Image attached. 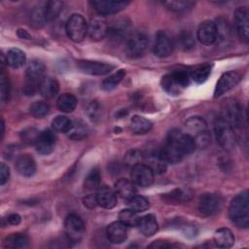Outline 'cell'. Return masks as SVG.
Here are the masks:
<instances>
[{
  "instance_id": "cell-1",
  "label": "cell",
  "mask_w": 249,
  "mask_h": 249,
  "mask_svg": "<svg viewBox=\"0 0 249 249\" xmlns=\"http://www.w3.org/2000/svg\"><path fill=\"white\" fill-rule=\"evenodd\" d=\"M229 217L233 224L241 228L249 226V198L248 192L235 196L229 206Z\"/></svg>"
},
{
  "instance_id": "cell-2",
  "label": "cell",
  "mask_w": 249,
  "mask_h": 249,
  "mask_svg": "<svg viewBox=\"0 0 249 249\" xmlns=\"http://www.w3.org/2000/svg\"><path fill=\"white\" fill-rule=\"evenodd\" d=\"M191 83L190 73L186 69H176L161 79V87L168 93L172 95L180 94Z\"/></svg>"
},
{
  "instance_id": "cell-3",
  "label": "cell",
  "mask_w": 249,
  "mask_h": 249,
  "mask_svg": "<svg viewBox=\"0 0 249 249\" xmlns=\"http://www.w3.org/2000/svg\"><path fill=\"white\" fill-rule=\"evenodd\" d=\"M186 132L195 140L196 147L203 148L210 143L211 135L204 119L198 116L189 118L185 123Z\"/></svg>"
},
{
  "instance_id": "cell-4",
  "label": "cell",
  "mask_w": 249,
  "mask_h": 249,
  "mask_svg": "<svg viewBox=\"0 0 249 249\" xmlns=\"http://www.w3.org/2000/svg\"><path fill=\"white\" fill-rule=\"evenodd\" d=\"M45 64L39 59H33L26 68V81L23 87V92L26 95H33L39 90L40 84L44 79Z\"/></svg>"
},
{
  "instance_id": "cell-5",
  "label": "cell",
  "mask_w": 249,
  "mask_h": 249,
  "mask_svg": "<svg viewBox=\"0 0 249 249\" xmlns=\"http://www.w3.org/2000/svg\"><path fill=\"white\" fill-rule=\"evenodd\" d=\"M214 133L219 145L227 150L233 148L235 144V133L233 127L222 117L214 122Z\"/></svg>"
},
{
  "instance_id": "cell-6",
  "label": "cell",
  "mask_w": 249,
  "mask_h": 249,
  "mask_svg": "<svg viewBox=\"0 0 249 249\" xmlns=\"http://www.w3.org/2000/svg\"><path fill=\"white\" fill-rule=\"evenodd\" d=\"M224 118L233 128H241L245 124V112L235 99H228L222 108Z\"/></svg>"
},
{
  "instance_id": "cell-7",
  "label": "cell",
  "mask_w": 249,
  "mask_h": 249,
  "mask_svg": "<svg viewBox=\"0 0 249 249\" xmlns=\"http://www.w3.org/2000/svg\"><path fill=\"white\" fill-rule=\"evenodd\" d=\"M89 24L87 23L85 18L80 14L72 15L66 21L65 29L67 36L73 42H81L85 39L88 33Z\"/></svg>"
},
{
  "instance_id": "cell-8",
  "label": "cell",
  "mask_w": 249,
  "mask_h": 249,
  "mask_svg": "<svg viewBox=\"0 0 249 249\" xmlns=\"http://www.w3.org/2000/svg\"><path fill=\"white\" fill-rule=\"evenodd\" d=\"M148 47V38L142 32L130 34L125 43V53L129 58H137L143 55Z\"/></svg>"
},
{
  "instance_id": "cell-9",
  "label": "cell",
  "mask_w": 249,
  "mask_h": 249,
  "mask_svg": "<svg viewBox=\"0 0 249 249\" xmlns=\"http://www.w3.org/2000/svg\"><path fill=\"white\" fill-rule=\"evenodd\" d=\"M166 140L174 144L183 155L193 153L196 148V142L187 132H183L179 129H172L169 131Z\"/></svg>"
},
{
  "instance_id": "cell-10",
  "label": "cell",
  "mask_w": 249,
  "mask_h": 249,
  "mask_svg": "<svg viewBox=\"0 0 249 249\" xmlns=\"http://www.w3.org/2000/svg\"><path fill=\"white\" fill-rule=\"evenodd\" d=\"M64 230L67 239L72 243H78L85 233V224L76 214H70L64 222Z\"/></svg>"
},
{
  "instance_id": "cell-11",
  "label": "cell",
  "mask_w": 249,
  "mask_h": 249,
  "mask_svg": "<svg viewBox=\"0 0 249 249\" xmlns=\"http://www.w3.org/2000/svg\"><path fill=\"white\" fill-rule=\"evenodd\" d=\"M222 207V197L217 194L207 193L200 196L198 201V211L202 216L209 217L217 212Z\"/></svg>"
},
{
  "instance_id": "cell-12",
  "label": "cell",
  "mask_w": 249,
  "mask_h": 249,
  "mask_svg": "<svg viewBox=\"0 0 249 249\" xmlns=\"http://www.w3.org/2000/svg\"><path fill=\"white\" fill-rule=\"evenodd\" d=\"M130 21L127 18H119L108 24L107 36L112 42H121L128 38L130 32Z\"/></svg>"
},
{
  "instance_id": "cell-13",
  "label": "cell",
  "mask_w": 249,
  "mask_h": 249,
  "mask_svg": "<svg viewBox=\"0 0 249 249\" xmlns=\"http://www.w3.org/2000/svg\"><path fill=\"white\" fill-rule=\"evenodd\" d=\"M131 181L139 187H149L154 182L153 170L144 163H139L131 167Z\"/></svg>"
},
{
  "instance_id": "cell-14",
  "label": "cell",
  "mask_w": 249,
  "mask_h": 249,
  "mask_svg": "<svg viewBox=\"0 0 249 249\" xmlns=\"http://www.w3.org/2000/svg\"><path fill=\"white\" fill-rule=\"evenodd\" d=\"M234 25L239 38L247 43L249 40V14L246 7H239L235 10Z\"/></svg>"
},
{
  "instance_id": "cell-15",
  "label": "cell",
  "mask_w": 249,
  "mask_h": 249,
  "mask_svg": "<svg viewBox=\"0 0 249 249\" xmlns=\"http://www.w3.org/2000/svg\"><path fill=\"white\" fill-rule=\"evenodd\" d=\"M218 32L216 23L212 20H204L201 22L196 31L197 40L206 46L212 45L217 41Z\"/></svg>"
},
{
  "instance_id": "cell-16",
  "label": "cell",
  "mask_w": 249,
  "mask_h": 249,
  "mask_svg": "<svg viewBox=\"0 0 249 249\" xmlns=\"http://www.w3.org/2000/svg\"><path fill=\"white\" fill-rule=\"evenodd\" d=\"M129 2L127 1H111V0H96L92 1L91 5L100 16H107L119 13L124 10Z\"/></svg>"
},
{
  "instance_id": "cell-17",
  "label": "cell",
  "mask_w": 249,
  "mask_h": 249,
  "mask_svg": "<svg viewBox=\"0 0 249 249\" xmlns=\"http://www.w3.org/2000/svg\"><path fill=\"white\" fill-rule=\"evenodd\" d=\"M77 67L83 73L89 75H106L114 69L111 64L92 60H79L77 61Z\"/></svg>"
},
{
  "instance_id": "cell-18",
  "label": "cell",
  "mask_w": 249,
  "mask_h": 249,
  "mask_svg": "<svg viewBox=\"0 0 249 249\" xmlns=\"http://www.w3.org/2000/svg\"><path fill=\"white\" fill-rule=\"evenodd\" d=\"M240 80V74L236 71H229L224 73L219 81L217 82L215 90H214V96L219 97L223 95L225 92L231 89Z\"/></svg>"
},
{
  "instance_id": "cell-19",
  "label": "cell",
  "mask_w": 249,
  "mask_h": 249,
  "mask_svg": "<svg viewBox=\"0 0 249 249\" xmlns=\"http://www.w3.org/2000/svg\"><path fill=\"white\" fill-rule=\"evenodd\" d=\"M153 52L159 57H166L172 53L173 44L170 38L164 32L160 31L157 33Z\"/></svg>"
},
{
  "instance_id": "cell-20",
  "label": "cell",
  "mask_w": 249,
  "mask_h": 249,
  "mask_svg": "<svg viewBox=\"0 0 249 249\" xmlns=\"http://www.w3.org/2000/svg\"><path fill=\"white\" fill-rule=\"evenodd\" d=\"M55 145V136L51 129H45L40 132L39 137L35 143L36 150L41 155L51 154Z\"/></svg>"
},
{
  "instance_id": "cell-21",
  "label": "cell",
  "mask_w": 249,
  "mask_h": 249,
  "mask_svg": "<svg viewBox=\"0 0 249 249\" xmlns=\"http://www.w3.org/2000/svg\"><path fill=\"white\" fill-rule=\"evenodd\" d=\"M15 167L20 175L30 177L36 171V162L30 155L22 154L16 159Z\"/></svg>"
},
{
  "instance_id": "cell-22",
  "label": "cell",
  "mask_w": 249,
  "mask_h": 249,
  "mask_svg": "<svg viewBox=\"0 0 249 249\" xmlns=\"http://www.w3.org/2000/svg\"><path fill=\"white\" fill-rule=\"evenodd\" d=\"M106 234L112 243L119 244L124 242L127 237L126 226L124 225L121 221H116L111 223L106 229Z\"/></svg>"
},
{
  "instance_id": "cell-23",
  "label": "cell",
  "mask_w": 249,
  "mask_h": 249,
  "mask_svg": "<svg viewBox=\"0 0 249 249\" xmlns=\"http://www.w3.org/2000/svg\"><path fill=\"white\" fill-rule=\"evenodd\" d=\"M97 204L103 208L111 209L117 204V193L108 186H101L96 193Z\"/></svg>"
},
{
  "instance_id": "cell-24",
  "label": "cell",
  "mask_w": 249,
  "mask_h": 249,
  "mask_svg": "<svg viewBox=\"0 0 249 249\" xmlns=\"http://www.w3.org/2000/svg\"><path fill=\"white\" fill-rule=\"evenodd\" d=\"M159 154L166 163H177L181 161L184 157L179 149L168 140H166L165 143L159 149Z\"/></svg>"
},
{
  "instance_id": "cell-25",
  "label": "cell",
  "mask_w": 249,
  "mask_h": 249,
  "mask_svg": "<svg viewBox=\"0 0 249 249\" xmlns=\"http://www.w3.org/2000/svg\"><path fill=\"white\" fill-rule=\"evenodd\" d=\"M107 29L108 24L106 20L101 17H95L90 20L88 32L92 40L98 41L107 36Z\"/></svg>"
},
{
  "instance_id": "cell-26",
  "label": "cell",
  "mask_w": 249,
  "mask_h": 249,
  "mask_svg": "<svg viewBox=\"0 0 249 249\" xmlns=\"http://www.w3.org/2000/svg\"><path fill=\"white\" fill-rule=\"evenodd\" d=\"M146 164L153 170L154 173H163L166 170V162L160 158L159 150L150 151L144 154V160Z\"/></svg>"
},
{
  "instance_id": "cell-27",
  "label": "cell",
  "mask_w": 249,
  "mask_h": 249,
  "mask_svg": "<svg viewBox=\"0 0 249 249\" xmlns=\"http://www.w3.org/2000/svg\"><path fill=\"white\" fill-rule=\"evenodd\" d=\"M58 90L59 84L55 78L51 76L44 77L39 87V91L43 97L47 99L53 98L58 93Z\"/></svg>"
},
{
  "instance_id": "cell-28",
  "label": "cell",
  "mask_w": 249,
  "mask_h": 249,
  "mask_svg": "<svg viewBox=\"0 0 249 249\" xmlns=\"http://www.w3.org/2000/svg\"><path fill=\"white\" fill-rule=\"evenodd\" d=\"M137 226L140 231L146 236H151L155 234L159 230V224L157 222V219L152 214H148L141 217L139 219Z\"/></svg>"
},
{
  "instance_id": "cell-29",
  "label": "cell",
  "mask_w": 249,
  "mask_h": 249,
  "mask_svg": "<svg viewBox=\"0 0 249 249\" xmlns=\"http://www.w3.org/2000/svg\"><path fill=\"white\" fill-rule=\"evenodd\" d=\"M115 190H116V193L121 197L125 198L127 200L136 195L135 184L132 181H129V180L124 179V178L119 179L116 182Z\"/></svg>"
},
{
  "instance_id": "cell-30",
  "label": "cell",
  "mask_w": 249,
  "mask_h": 249,
  "mask_svg": "<svg viewBox=\"0 0 249 249\" xmlns=\"http://www.w3.org/2000/svg\"><path fill=\"white\" fill-rule=\"evenodd\" d=\"M211 69H212V65L210 63H203V64H199L193 67L189 71L191 80H193L196 84L204 83L210 76Z\"/></svg>"
},
{
  "instance_id": "cell-31",
  "label": "cell",
  "mask_w": 249,
  "mask_h": 249,
  "mask_svg": "<svg viewBox=\"0 0 249 249\" xmlns=\"http://www.w3.org/2000/svg\"><path fill=\"white\" fill-rule=\"evenodd\" d=\"M214 242L218 247L229 248L234 243V235L230 229L221 228L215 231Z\"/></svg>"
},
{
  "instance_id": "cell-32",
  "label": "cell",
  "mask_w": 249,
  "mask_h": 249,
  "mask_svg": "<svg viewBox=\"0 0 249 249\" xmlns=\"http://www.w3.org/2000/svg\"><path fill=\"white\" fill-rule=\"evenodd\" d=\"M192 192L189 189H175L169 194H165L163 198L169 203H182L189 201L192 198Z\"/></svg>"
},
{
  "instance_id": "cell-33",
  "label": "cell",
  "mask_w": 249,
  "mask_h": 249,
  "mask_svg": "<svg viewBox=\"0 0 249 249\" xmlns=\"http://www.w3.org/2000/svg\"><path fill=\"white\" fill-rule=\"evenodd\" d=\"M153 124L148 119L135 115L130 120V128L136 134H144L151 130Z\"/></svg>"
},
{
  "instance_id": "cell-34",
  "label": "cell",
  "mask_w": 249,
  "mask_h": 249,
  "mask_svg": "<svg viewBox=\"0 0 249 249\" xmlns=\"http://www.w3.org/2000/svg\"><path fill=\"white\" fill-rule=\"evenodd\" d=\"M25 61H26L25 53L18 48L11 49L7 53L6 62L13 68L21 67L25 63Z\"/></svg>"
},
{
  "instance_id": "cell-35",
  "label": "cell",
  "mask_w": 249,
  "mask_h": 249,
  "mask_svg": "<svg viewBox=\"0 0 249 249\" xmlns=\"http://www.w3.org/2000/svg\"><path fill=\"white\" fill-rule=\"evenodd\" d=\"M56 106L58 110L64 112V113H70L72 112L76 106H77V99L76 97L71 93H62L56 101Z\"/></svg>"
},
{
  "instance_id": "cell-36",
  "label": "cell",
  "mask_w": 249,
  "mask_h": 249,
  "mask_svg": "<svg viewBox=\"0 0 249 249\" xmlns=\"http://www.w3.org/2000/svg\"><path fill=\"white\" fill-rule=\"evenodd\" d=\"M29 239L24 233H14L6 237L4 246L7 248H24L28 245Z\"/></svg>"
},
{
  "instance_id": "cell-37",
  "label": "cell",
  "mask_w": 249,
  "mask_h": 249,
  "mask_svg": "<svg viewBox=\"0 0 249 249\" xmlns=\"http://www.w3.org/2000/svg\"><path fill=\"white\" fill-rule=\"evenodd\" d=\"M176 44L182 51H190L195 48L196 41L190 31L184 30L178 34L176 38Z\"/></svg>"
},
{
  "instance_id": "cell-38",
  "label": "cell",
  "mask_w": 249,
  "mask_h": 249,
  "mask_svg": "<svg viewBox=\"0 0 249 249\" xmlns=\"http://www.w3.org/2000/svg\"><path fill=\"white\" fill-rule=\"evenodd\" d=\"M100 182H101L100 172L97 168H93L88 173L87 177L85 178L84 186L87 191H94L99 189Z\"/></svg>"
},
{
  "instance_id": "cell-39",
  "label": "cell",
  "mask_w": 249,
  "mask_h": 249,
  "mask_svg": "<svg viewBox=\"0 0 249 249\" xmlns=\"http://www.w3.org/2000/svg\"><path fill=\"white\" fill-rule=\"evenodd\" d=\"M124 76H125V71L124 69H121V70L117 71L116 73L110 75L108 78L103 80V82L101 84L102 89L107 90V91L114 89L120 84V82L124 79Z\"/></svg>"
},
{
  "instance_id": "cell-40",
  "label": "cell",
  "mask_w": 249,
  "mask_h": 249,
  "mask_svg": "<svg viewBox=\"0 0 249 249\" xmlns=\"http://www.w3.org/2000/svg\"><path fill=\"white\" fill-rule=\"evenodd\" d=\"M52 125L56 132H60V133L69 132L70 130H72L74 126L72 121L69 118L64 116L55 117L52 122Z\"/></svg>"
},
{
  "instance_id": "cell-41",
  "label": "cell",
  "mask_w": 249,
  "mask_h": 249,
  "mask_svg": "<svg viewBox=\"0 0 249 249\" xmlns=\"http://www.w3.org/2000/svg\"><path fill=\"white\" fill-rule=\"evenodd\" d=\"M30 21H31V24L36 28H39L45 25V23L48 21L46 17V12H45V6L44 7L39 6L32 10L30 15Z\"/></svg>"
},
{
  "instance_id": "cell-42",
  "label": "cell",
  "mask_w": 249,
  "mask_h": 249,
  "mask_svg": "<svg viewBox=\"0 0 249 249\" xmlns=\"http://www.w3.org/2000/svg\"><path fill=\"white\" fill-rule=\"evenodd\" d=\"M62 2L57 1V0H52L48 1L45 5V12H46V17L48 21L49 20H53L58 17L62 10Z\"/></svg>"
},
{
  "instance_id": "cell-43",
  "label": "cell",
  "mask_w": 249,
  "mask_h": 249,
  "mask_svg": "<svg viewBox=\"0 0 249 249\" xmlns=\"http://www.w3.org/2000/svg\"><path fill=\"white\" fill-rule=\"evenodd\" d=\"M120 221L125 225L126 227H135L138 225L139 217L137 215V212L129 209H124L119 214Z\"/></svg>"
},
{
  "instance_id": "cell-44",
  "label": "cell",
  "mask_w": 249,
  "mask_h": 249,
  "mask_svg": "<svg viewBox=\"0 0 249 249\" xmlns=\"http://www.w3.org/2000/svg\"><path fill=\"white\" fill-rule=\"evenodd\" d=\"M144 160V154L136 149L129 150L124 158V162L126 166L133 167L134 165H137L139 163H142Z\"/></svg>"
},
{
  "instance_id": "cell-45",
  "label": "cell",
  "mask_w": 249,
  "mask_h": 249,
  "mask_svg": "<svg viewBox=\"0 0 249 249\" xmlns=\"http://www.w3.org/2000/svg\"><path fill=\"white\" fill-rule=\"evenodd\" d=\"M128 206L135 212H144L150 206L149 201L142 196H134L128 199Z\"/></svg>"
},
{
  "instance_id": "cell-46",
  "label": "cell",
  "mask_w": 249,
  "mask_h": 249,
  "mask_svg": "<svg viewBox=\"0 0 249 249\" xmlns=\"http://www.w3.org/2000/svg\"><path fill=\"white\" fill-rule=\"evenodd\" d=\"M50 111V105L44 101H37L31 104L29 108L30 114L35 118H43Z\"/></svg>"
},
{
  "instance_id": "cell-47",
  "label": "cell",
  "mask_w": 249,
  "mask_h": 249,
  "mask_svg": "<svg viewBox=\"0 0 249 249\" xmlns=\"http://www.w3.org/2000/svg\"><path fill=\"white\" fill-rule=\"evenodd\" d=\"M163 5L166 6L171 11L183 12V11L191 9L195 5V2H193V1H186V0H176V1H166V2H163Z\"/></svg>"
},
{
  "instance_id": "cell-48",
  "label": "cell",
  "mask_w": 249,
  "mask_h": 249,
  "mask_svg": "<svg viewBox=\"0 0 249 249\" xmlns=\"http://www.w3.org/2000/svg\"><path fill=\"white\" fill-rule=\"evenodd\" d=\"M39 134H40V131L37 130L36 128L27 127L20 132V138L24 143L35 145V143L39 137Z\"/></svg>"
},
{
  "instance_id": "cell-49",
  "label": "cell",
  "mask_w": 249,
  "mask_h": 249,
  "mask_svg": "<svg viewBox=\"0 0 249 249\" xmlns=\"http://www.w3.org/2000/svg\"><path fill=\"white\" fill-rule=\"evenodd\" d=\"M10 83L8 77L4 74V71H2L1 74V100L3 102H6L10 98Z\"/></svg>"
},
{
  "instance_id": "cell-50",
  "label": "cell",
  "mask_w": 249,
  "mask_h": 249,
  "mask_svg": "<svg viewBox=\"0 0 249 249\" xmlns=\"http://www.w3.org/2000/svg\"><path fill=\"white\" fill-rule=\"evenodd\" d=\"M87 112H88V115L89 116V118L92 119V120H95V119L99 118L100 112H101L99 104L96 101H91L90 103L88 104Z\"/></svg>"
},
{
  "instance_id": "cell-51",
  "label": "cell",
  "mask_w": 249,
  "mask_h": 249,
  "mask_svg": "<svg viewBox=\"0 0 249 249\" xmlns=\"http://www.w3.org/2000/svg\"><path fill=\"white\" fill-rule=\"evenodd\" d=\"M10 169L5 163H1L0 167V184L3 186L9 179Z\"/></svg>"
},
{
  "instance_id": "cell-52",
  "label": "cell",
  "mask_w": 249,
  "mask_h": 249,
  "mask_svg": "<svg viewBox=\"0 0 249 249\" xmlns=\"http://www.w3.org/2000/svg\"><path fill=\"white\" fill-rule=\"evenodd\" d=\"M83 202L85 206H87L89 209L94 208L97 205V199H96V195H88L84 197Z\"/></svg>"
},
{
  "instance_id": "cell-53",
  "label": "cell",
  "mask_w": 249,
  "mask_h": 249,
  "mask_svg": "<svg viewBox=\"0 0 249 249\" xmlns=\"http://www.w3.org/2000/svg\"><path fill=\"white\" fill-rule=\"evenodd\" d=\"M149 247H154V248H169V247H172V244L167 243L166 241L158 240V241H155V242L151 243L149 245Z\"/></svg>"
},
{
  "instance_id": "cell-54",
  "label": "cell",
  "mask_w": 249,
  "mask_h": 249,
  "mask_svg": "<svg viewBox=\"0 0 249 249\" xmlns=\"http://www.w3.org/2000/svg\"><path fill=\"white\" fill-rule=\"evenodd\" d=\"M20 220H21L20 216L18 214H16V213L9 215L8 218H7V222L10 223L11 225H18L20 223Z\"/></svg>"
},
{
  "instance_id": "cell-55",
  "label": "cell",
  "mask_w": 249,
  "mask_h": 249,
  "mask_svg": "<svg viewBox=\"0 0 249 249\" xmlns=\"http://www.w3.org/2000/svg\"><path fill=\"white\" fill-rule=\"evenodd\" d=\"M18 35L20 38H23V39H31V35L27 31L22 30V29H18Z\"/></svg>"
}]
</instances>
